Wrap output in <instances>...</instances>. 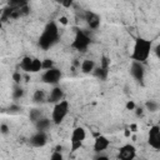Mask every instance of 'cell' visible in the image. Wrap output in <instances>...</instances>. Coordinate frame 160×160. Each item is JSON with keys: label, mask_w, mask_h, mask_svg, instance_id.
<instances>
[{"label": "cell", "mask_w": 160, "mask_h": 160, "mask_svg": "<svg viewBox=\"0 0 160 160\" xmlns=\"http://www.w3.org/2000/svg\"><path fill=\"white\" fill-rule=\"evenodd\" d=\"M0 131H1L2 134H8V132H9V128H8V125H5V124L0 125Z\"/></svg>", "instance_id": "cell-27"}, {"label": "cell", "mask_w": 160, "mask_h": 160, "mask_svg": "<svg viewBox=\"0 0 160 160\" xmlns=\"http://www.w3.org/2000/svg\"><path fill=\"white\" fill-rule=\"evenodd\" d=\"M136 158V148L132 144H124L120 146L118 152L119 160H135Z\"/></svg>", "instance_id": "cell-8"}, {"label": "cell", "mask_w": 160, "mask_h": 160, "mask_svg": "<svg viewBox=\"0 0 160 160\" xmlns=\"http://www.w3.org/2000/svg\"><path fill=\"white\" fill-rule=\"evenodd\" d=\"M69 109H70V104L68 100H61L56 104H54V108L51 110V122L54 125H60L64 119L68 116L69 114Z\"/></svg>", "instance_id": "cell-3"}, {"label": "cell", "mask_w": 160, "mask_h": 160, "mask_svg": "<svg viewBox=\"0 0 160 160\" xmlns=\"http://www.w3.org/2000/svg\"><path fill=\"white\" fill-rule=\"evenodd\" d=\"M80 68H81V71H82L84 74H92L94 69L96 68V64H95V61L91 60V59H85V60L81 61Z\"/></svg>", "instance_id": "cell-16"}, {"label": "cell", "mask_w": 160, "mask_h": 160, "mask_svg": "<svg viewBox=\"0 0 160 160\" xmlns=\"http://www.w3.org/2000/svg\"><path fill=\"white\" fill-rule=\"evenodd\" d=\"M14 80H15L16 85H19V82H20V80H21V75H20L19 72H15V74H14Z\"/></svg>", "instance_id": "cell-28"}, {"label": "cell", "mask_w": 160, "mask_h": 160, "mask_svg": "<svg viewBox=\"0 0 160 160\" xmlns=\"http://www.w3.org/2000/svg\"><path fill=\"white\" fill-rule=\"evenodd\" d=\"M51 124H52V122H51V120H50V119H48V118L42 116L41 119H39V120L35 122L36 131H44V132H46V131L50 129Z\"/></svg>", "instance_id": "cell-15"}, {"label": "cell", "mask_w": 160, "mask_h": 160, "mask_svg": "<svg viewBox=\"0 0 160 160\" xmlns=\"http://www.w3.org/2000/svg\"><path fill=\"white\" fill-rule=\"evenodd\" d=\"M94 160H110V158L108 155H105L104 152H101V154H96V156L94 158Z\"/></svg>", "instance_id": "cell-25"}, {"label": "cell", "mask_w": 160, "mask_h": 160, "mask_svg": "<svg viewBox=\"0 0 160 160\" xmlns=\"http://www.w3.org/2000/svg\"><path fill=\"white\" fill-rule=\"evenodd\" d=\"M130 75L132 76V79L135 81L142 84L144 82V79H145V68H144V64L131 61V65H130Z\"/></svg>", "instance_id": "cell-9"}, {"label": "cell", "mask_w": 160, "mask_h": 160, "mask_svg": "<svg viewBox=\"0 0 160 160\" xmlns=\"http://www.w3.org/2000/svg\"><path fill=\"white\" fill-rule=\"evenodd\" d=\"M126 109H128V110H135V109H136L135 102H134V101H131V100H130V101H128V102H126Z\"/></svg>", "instance_id": "cell-26"}, {"label": "cell", "mask_w": 160, "mask_h": 160, "mask_svg": "<svg viewBox=\"0 0 160 160\" xmlns=\"http://www.w3.org/2000/svg\"><path fill=\"white\" fill-rule=\"evenodd\" d=\"M64 99V90L56 85V86H52V89L50 90V92L48 94V101L51 102V104H56L59 101H61Z\"/></svg>", "instance_id": "cell-14"}, {"label": "cell", "mask_w": 160, "mask_h": 160, "mask_svg": "<svg viewBox=\"0 0 160 160\" xmlns=\"http://www.w3.org/2000/svg\"><path fill=\"white\" fill-rule=\"evenodd\" d=\"M54 68V62L51 59H44L42 60V70H48V69H51Z\"/></svg>", "instance_id": "cell-24"}, {"label": "cell", "mask_w": 160, "mask_h": 160, "mask_svg": "<svg viewBox=\"0 0 160 160\" xmlns=\"http://www.w3.org/2000/svg\"><path fill=\"white\" fill-rule=\"evenodd\" d=\"M90 44H91V38L89 36V34L86 31H84V30H79V31H76L70 46L72 49H75L76 51H81L82 52V51L88 50Z\"/></svg>", "instance_id": "cell-5"}, {"label": "cell", "mask_w": 160, "mask_h": 160, "mask_svg": "<svg viewBox=\"0 0 160 160\" xmlns=\"http://www.w3.org/2000/svg\"><path fill=\"white\" fill-rule=\"evenodd\" d=\"M40 71H42V60H40L38 58H32L30 72L31 74H36V72H40Z\"/></svg>", "instance_id": "cell-18"}, {"label": "cell", "mask_w": 160, "mask_h": 160, "mask_svg": "<svg viewBox=\"0 0 160 160\" xmlns=\"http://www.w3.org/2000/svg\"><path fill=\"white\" fill-rule=\"evenodd\" d=\"M151 51H152V41L146 38H138L134 42L130 59L135 62L144 64L148 61Z\"/></svg>", "instance_id": "cell-1"}, {"label": "cell", "mask_w": 160, "mask_h": 160, "mask_svg": "<svg viewBox=\"0 0 160 160\" xmlns=\"http://www.w3.org/2000/svg\"><path fill=\"white\" fill-rule=\"evenodd\" d=\"M145 109L150 112H156L159 110V102L155 100H149L145 102Z\"/></svg>", "instance_id": "cell-21"}, {"label": "cell", "mask_w": 160, "mask_h": 160, "mask_svg": "<svg viewBox=\"0 0 160 160\" xmlns=\"http://www.w3.org/2000/svg\"><path fill=\"white\" fill-rule=\"evenodd\" d=\"M49 160H64V155H62L61 151H59V150H54V151L51 152Z\"/></svg>", "instance_id": "cell-23"}, {"label": "cell", "mask_w": 160, "mask_h": 160, "mask_svg": "<svg viewBox=\"0 0 160 160\" xmlns=\"http://www.w3.org/2000/svg\"><path fill=\"white\" fill-rule=\"evenodd\" d=\"M48 99L46 96V92L42 90V89H36L34 91V95H32V101L35 104H42L45 100Z\"/></svg>", "instance_id": "cell-17"}, {"label": "cell", "mask_w": 160, "mask_h": 160, "mask_svg": "<svg viewBox=\"0 0 160 160\" xmlns=\"http://www.w3.org/2000/svg\"><path fill=\"white\" fill-rule=\"evenodd\" d=\"M24 96V89L20 86V85H16L12 90V98L14 99H20Z\"/></svg>", "instance_id": "cell-22"}, {"label": "cell", "mask_w": 160, "mask_h": 160, "mask_svg": "<svg viewBox=\"0 0 160 160\" xmlns=\"http://www.w3.org/2000/svg\"><path fill=\"white\" fill-rule=\"evenodd\" d=\"M85 139H86V130L82 126L74 128L70 134V151L71 152L78 151L82 146Z\"/></svg>", "instance_id": "cell-4"}, {"label": "cell", "mask_w": 160, "mask_h": 160, "mask_svg": "<svg viewBox=\"0 0 160 160\" xmlns=\"http://www.w3.org/2000/svg\"><path fill=\"white\" fill-rule=\"evenodd\" d=\"M60 22H62V24H66V18H61V19H60Z\"/></svg>", "instance_id": "cell-31"}, {"label": "cell", "mask_w": 160, "mask_h": 160, "mask_svg": "<svg viewBox=\"0 0 160 160\" xmlns=\"http://www.w3.org/2000/svg\"><path fill=\"white\" fill-rule=\"evenodd\" d=\"M9 110H10L11 112H16V111L20 110V106H19V105H12L11 108H9Z\"/></svg>", "instance_id": "cell-29"}, {"label": "cell", "mask_w": 160, "mask_h": 160, "mask_svg": "<svg viewBox=\"0 0 160 160\" xmlns=\"http://www.w3.org/2000/svg\"><path fill=\"white\" fill-rule=\"evenodd\" d=\"M148 144L154 150H160V126L152 125L148 132Z\"/></svg>", "instance_id": "cell-7"}, {"label": "cell", "mask_w": 160, "mask_h": 160, "mask_svg": "<svg viewBox=\"0 0 160 160\" xmlns=\"http://www.w3.org/2000/svg\"><path fill=\"white\" fill-rule=\"evenodd\" d=\"M48 142V135L44 131H36L31 138H30V144L34 148H42Z\"/></svg>", "instance_id": "cell-13"}, {"label": "cell", "mask_w": 160, "mask_h": 160, "mask_svg": "<svg viewBox=\"0 0 160 160\" xmlns=\"http://www.w3.org/2000/svg\"><path fill=\"white\" fill-rule=\"evenodd\" d=\"M31 61H32V58L31 56H24L21 60H20V69L25 72H30V68H31Z\"/></svg>", "instance_id": "cell-19"}, {"label": "cell", "mask_w": 160, "mask_h": 160, "mask_svg": "<svg viewBox=\"0 0 160 160\" xmlns=\"http://www.w3.org/2000/svg\"><path fill=\"white\" fill-rule=\"evenodd\" d=\"M110 146V140L105 136V135H98L94 140V145H92V149L96 154H101L104 152Z\"/></svg>", "instance_id": "cell-12"}, {"label": "cell", "mask_w": 160, "mask_h": 160, "mask_svg": "<svg viewBox=\"0 0 160 160\" xmlns=\"http://www.w3.org/2000/svg\"><path fill=\"white\" fill-rule=\"evenodd\" d=\"M92 75L100 80H106L109 75V60L106 58H102L100 66H96L92 71Z\"/></svg>", "instance_id": "cell-11"}, {"label": "cell", "mask_w": 160, "mask_h": 160, "mask_svg": "<svg viewBox=\"0 0 160 160\" xmlns=\"http://www.w3.org/2000/svg\"><path fill=\"white\" fill-rule=\"evenodd\" d=\"M84 20L86 21L89 29H91V30H98L99 26H100V21H101L100 16H99L96 12L90 11V10H89V11H85V14H84Z\"/></svg>", "instance_id": "cell-10"}, {"label": "cell", "mask_w": 160, "mask_h": 160, "mask_svg": "<svg viewBox=\"0 0 160 160\" xmlns=\"http://www.w3.org/2000/svg\"><path fill=\"white\" fill-rule=\"evenodd\" d=\"M61 76H62L61 70L54 66V68H51V69L44 70V71L41 72L40 79H41V81H42L44 84L56 86V85L60 82V80H61Z\"/></svg>", "instance_id": "cell-6"}, {"label": "cell", "mask_w": 160, "mask_h": 160, "mask_svg": "<svg viewBox=\"0 0 160 160\" xmlns=\"http://www.w3.org/2000/svg\"><path fill=\"white\" fill-rule=\"evenodd\" d=\"M44 115H42V111L40 110V109H31L30 110V112H29V118H30V120L35 124L39 119H41Z\"/></svg>", "instance_id": "cell-20"}, {"label": "cell", "mask_w": 160, "mask_h": 160, "mask_svg": "<svg viewBox=\"0 0 160 160\" xmlns=\"http://www.w3.org/2000/svg\"><path fill=\"white\" fill-rule=\"evenodd\" d=\"M59 36H60V31L58 24L55 21H50L45 25L38 44L42 50H49L59 41Z\"/></svg>", "instance_id": "cell-2"}, {"label": "cell", "mask_w": 160, "mask_h": 160, "mask_svg": "<svg viewBox=\"0 0 160 160\" xmlns=\"http://www.w3.org/2000/svg\"><path fill=\"white\" fill-rule=\"evenodd\" d=\"M62 5H64V6H66V8H68V6H71V5H72V1H66V2H62Z\"/></svg>", "instance_id": "cell-30"}]
</instances>
